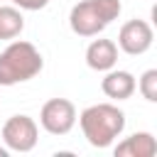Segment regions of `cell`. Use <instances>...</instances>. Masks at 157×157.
Segmentation results:
<instances>
[{"mask_svg":"<svg viewBox=\"0 0 157 157\" xmlns=\"http://www.w3.org/2000/svg\"><path fill=\"white\" fill-rule=\"evenodd\" d=\"M152 42H155V29L147 20H128L118 32V49L130 56L145 54L152 47Z\"/></svg>","mask_w":157,"mask_h":157,"instance_id":"5","label":"cell"},{"mask_svg":"<svg viewBox=\"0 0 157 157\" xmlns=\"http://www.w3.org/2000/svg\"><path fill=\"white\" fill-rule=\"evenodd\" d=\"M115 157H155L157 155V140L152 132H135L130 137H125L123 142H118L113 147Z\"/></svg>","mask_w":157,"mask_h":157,"instance_id":"9","label":"cell"},{"mask_svg":"<svg viewBox=\"0 0 157 157\" xmlns=\"http://www.w3.org/2000/svg\"><path fill=\"white\" fill-rule=\"evenodd\" d=\"M25 29V17L22 10L15 5H0V39L12 42L15 37H20Z\"/></svg>","mask_w":157,"mask_h":157,"instance_id":"10","label":"cell"},{"mask_svg":"<svg viewBox=\"0 0 157 157\" xmlns=\"http://www.w3.org/2000/svg\"><path fill=\"white\" fill-rule=\"evenodd\" d=\"M86 64L93 71H110L118 64V44L113 39H93L86 47Z\"/></svg>","mask_w":157,"mask_h":157,"instance_id":"8","label":"cell"},{"mask_svg":"<svg viewBox=\"0 0 157 157\" xmlns=\"http://www.w3.org/2000/svg\"><path fill=\"white\" fill-rule=\"evenodd\" d=\"M15 7H20V10H29V12H34V10H44L47 5H49V0H10Z\"/></svg>","mask_w":157,"mask_h":157,"instance_id":"13","label":"cell"},{"mask_svg":"<svg viewBox=\"0 0 157 157\" xmlns=\"http://www.w3.org/2000/svg\"><path fill=\"white\" fill-rule=\"evenodd\" d=\"M0 135H2V142L10 152H32L39 140V125L34 123V118L17 113L5 120Z\"/></svg>","mask_w":157,"mask_h":157,"instance_id":"3","label":"cell"},{"mask_svg":"<svg viewBox=\"0 0 157 157\" xmlns=\"http://www.w3.org/2000/svg\"><path fill=\"white\" fill-rule=\"evenodd\" d=\"M7 155H10V150L7 147H0V157H7Z\"/></svg>","mask_w":157,"mask_h":157,"instance_id":"14","label":"cell"},{"mask_svg":"<svg viewBox=\"0 0 157 157\" xmlns=\"http://www.w3.org/2000/svg\"><path fill=\"white\" fill-rule=\"evenodd\" d=\"M81 132L91 147H110L125 130V113L113 103H93L76 118Z\"/></svg>","mask_w":157,"mask_h":157,"instance_id":"1","label":"cell"},{"mask_svg":"<svg viewBox=\"0 0 157 157\" xmlns=\"http://www.w3.org/2000/svg\"><path fill=\"white\" fill-rule=\"evenodd\" d=\"M44 69V59L32 42L15 39L0 52V86H15L34 78Z\"/></svg>","mask_w":157,"mask_h":157,"instance_id":"2","label":"cell"},{"mask_svg":"<svg viewBox=\"0 0 157 157\" xmlns=\"http://www.w3.org/2000/svg\"><path fill=\"white\" fill-rule=\"evenodd\" d=\"M76 105L69 98H49L39 110V125L49 135H69L76 125Z\"/></svg>","mask_w":157,"mask_h":157,"instance_id":"4","label":"cell"},{"mask_svg":"<svg viewBox=\"0 0 157 157\" xmlns=\"http://www.w3.org/2000/svg\"><path fill=\"white\" fill-rule=\"evenodd\" d=\"M101 91L113 101H128L137 91V81H135V76L130 71L113 66L110 71H105V76L101 81Z\"/></svg>","mask_w":157,"mask_h":157,"instance_id":"7","label":"cell"},{"mask_svg":"<svg viewBox=\"0 0 157 157\" xmlns=\"http://www.w3.org/2000/svg\"><path fill=\"white\" fill-rule=\"evenodd\" d=\"M93 2H96V10L101 12V17L105 20V25H110L113 20H118V15L123 10L120 0H93Z\"/></svg>","mask_w":157,"mask_h":157,"instance_id":"12","label":"cell"},{"mask_svg":"<svg viewBox=\"0 0 157 157\" xmlns=\"http://www.w3.org/2000/svg\"><path fill=\"white\" fill-rule=\"evenodd\" d=\"M137 91L142 93L145 101L150 103H157V69H147L140 81H137Z\"/></svg>","mask_w":157,"mask_h":157,"instance_id":"11","label":"cell"},{"mask_svg":"<svg viewBox=\"0 0 157 157\" xmlns=\"http://www.w3.org/2000/svg\"><path fill=\"white\" fill-rule=\"evenodd\" d=\"M69 27L78 37H98L108 25L101 17V12L96 10V2L93 0H81L69 12Z\"/></svg>","mask_w":157,"mask_h":157,"instance_id":"6","label":"cell"}]
</instances>
